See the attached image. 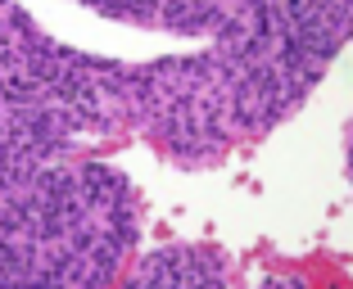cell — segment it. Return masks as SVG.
Returning a JSON list of instances; mask_svg holds the SVG:
<instances>
[{
	"instance_id": "cell-1",
	"label": "cell",
	"mask_w": 353,
	"mask_h": 289,
	"mask_svg": "<svg viewBox=\"0 0 353 289\" xmlns=\"http://www.w3.org/2000/svg\"><path fill=\"white\" fill-rule=\"evenodd\" d=\"M349 172H353V131H349Z\"/></svg>"
}]
</instances>
